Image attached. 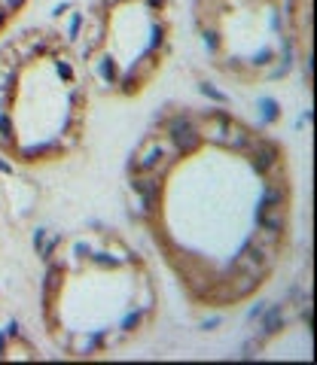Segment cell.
Wrapping results in <instances>:
<instances>
[{
  "label": "cell",
  "mask_w": 317,
  "mask_h": 365,
  "mask_svg": "<svg viewBox=\"0 0 317 365\" xmlns=\"http://www.w3.org/2000/svg\"><path fill=\"white\" fill-rule=\"evenodd\" d=\"M25 6H28V0H0V37L16 25Z\"/></svg>",
  "instance_id": "7"
},
{
  "label": "cell",
  "mask_w": 317,
  "mask_h": 365,
  "mask_svg": "<svg viewBox=\"0 0 317 365\" xmlns=\"http://www.w3.org/2000/svg\"><path fill=\"white\" fill-rule=\"evenodd\" d=\"M101 98L134 101L165 73L174 49L171 0H89L74 43Z\"/></svg>",
  "instance_id": "4"
},
{
  "label": "cell",
  "mask_w": 317,
  "mask_h": 365,
  "mask_svg": "<svg viewBox=\"0 0 317 365\" xmlns=\"http://www.w3.org/2000/svg\"><path fill=\"white\" fill-rule=\"evenodd\" d=\"M192 28L208 64L235 86H271L290 73L284 0H192Z\"/></svg>",
  "instance_id": "5"
},
{
  "label": "cell",
  "mask_w": 317,
  "mask_h": 365,
  "mask_svg": "<svg viewBox=\"0 0 317 365\" xmlns=\"http://www.w3.org/2000/svg\"><path fill=\"white\" fill-rule=\"evenodd\" d=\"M284 19H287V37L293 55L305 64H311V0H284Z\"/></svg>",
  "instance_id": "6"
},
{
  "label": "cell",
  "mask_w": 317,
  "mask_h": 365,
  "mask_svg": "<svg viewBox=\"0 0 317 365\" xmlns=\"http://www.w3.org/2000/svg\"><path fill=\"white\" fill-rule=\"evenodd\" d=\"M158 317V287L146 256L107 225L55 237L40 277V326L64 359L95 362L129 350Z\"/></svg>",
  "instance_id": "2"
},
{
  "label": "cell",
  "mask_w": 317,
  "mask_h": 365,
  "mask_svg": "<svg viewBox=\"0 0 317 365\" xmlns=\"http://www.w3.org/2000/svg\"><path fill=\"white\" fill-rule=\"evenodd\" d=\"M126 204L186 302L229 314L263 295L290 253V153L235 110L168 104L129 155Z\"/></svg>",
  "instance_id": "1"
},
{
  "label": "cell",
  "mask_w": 317,
  "mask_h": 365,
  "mask_svg": "<svg viewBox=\"0 0 317 365\" xmlns=\"http://www.w3.org/2000/svg\"><path fill=\"white\" fill-rule=\"evenodd\" d=\"M86 67L71 37L49 25L0 43V155L52 168L79 153L89 131Z\"/></svg>",
  "instance_id": "3"
}]
</instances>
